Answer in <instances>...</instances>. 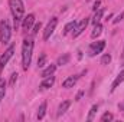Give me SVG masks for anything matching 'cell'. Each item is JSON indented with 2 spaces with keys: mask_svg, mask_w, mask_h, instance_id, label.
Listing matches in <instances>:
<instances>
[{
  "mask_svg": "<svg viewBox=\"0 0 124 122\" xmlns=\"http://www.w3.org/2000/svg\"><path fill=\"white\" fill-rule=\"evenodd\" d=\"M97 111H98V105H94L93 108H91V111H90V115H88V118H87V121H93L94 116H95V114H97Z\"/></svg>",
  "mask_w": 124,
  "mask_h": 122,
  "instance_id": "cell-20",
  "label": "cell"
},
{
  "mask_svg": "<svg viewBox=\"0 0 124 122\" xmlns=\"http://www.w3.org/2000/svg\"><path fill=\"white\" fill-rule=\"evenodd\" d=\"M55 69H56V65H49L43 72H42V78H48V76H51V75H54V72H55Z\"/></svg>",
  "mask_w": 124,
  "mask_h": 122,
  "instance_id": "cell-12",
  "label": "cell"
},
{
  "mask_svg": "<svg viewBox=\"0 0 124 122\" xmlns=\"http://www.w3.org/2000/svg\"><path fill=\"white\" fill-rule=\"evenodd\" d=\"M40 26H42V25H40V22H39V23H36V25H35V27H33V30H32V33H33V34H36L38 30L40 29Z\"/></svg>",
  "mask_w": 124,
  "mask_h": 122,
  "instance_id": "cell-25",
  "label": "cell"
},
{
  "mask_svg": "<svg viewBox=\"0 0 124 122\" xmlns=\"http://www.w3.org/2000/svg\"><path fill=\"white\" fill-rule=\"evenodd\" d=\"M114 119V116H113V114H110V112H105L102 116H101V122H107V121H113Z\"/></svg>",
  "mask_w": 124,
  "mask_h": 122,
  "instance_id": "cell-22",
  "label": "cell"
},
{
  "mask_svg": "<svg viewBox=\"0 0 124 122\" xmlns=\"http://www.w3.org/2000/svg\"><path fill=\"white\" fill-rule=\"evenodd\" d=\"M69 62V55L66 53V55H63V56H59V59H58V65L59 66H63V65H66Z\"/></svg>",
  "mask_w": 124,
  "mask_h": 122,
  "instance_id": "cell-19",
  "label": "cell"
},
{
  "mask_svg": "<svg viewBox=\"0 0 124 122\" xmlns=\"http://www.w3.org/2000/svg\"><path fill=\"white\" fill-rule=\"evenodd\" d=\"M69 105H71V102L69 101H63L61 105H59V108H58V116H61L62 114H65L66 112V109L69 108Z\"/></svg>",
  "mask_w": 124,
  "mask_h": 122,
  "instance_id": "cell-13",
  "label": "cell"
},
{
  "mask_svg": "<svg viewBox=\"0 0 124 122\" xmlns=\"http://www.w3.org/2000/svg\"><path fill=\"white\" fill-rule=\"evenodd\" d=\"M123 81H124V69L120 72V73H118V76H117V78H116V81L113 82V85H111V92L116 91V89L118 88V85H120Z\"/></svg>",
  "mask_w": 124,
  "mask_h": 122,
  "instance_id": "cell-10",
  "label": "cell"
},
{
  "mask_svg": "<svg viewBox=\"0 0 124 122\" xmlns=\"http://www.w3.org/2000/svg\"><path fill=\"white\" fill-rule=\"evenodd\" d=\"M32 50H33V40L32 39H25L23 46H22V61H23V69L28 70L32 59Z\"/></svg>",
  "mask_w": 124,
  "mask_h": 122,
  "instance_id": "cell-2",
  "label": "cell"
},
{
  "mask_svg": "<svg viewBox=\"0 0 124 122\" xmlns=\"http://www.w3.org/2000/svg\"><path fill=\"white\" fill-rule=\"evenodd\" d=\"M46 65V55L45 53H40L39 59H38V68H43Z\"/></svg>",
  "mask_w": 124,
  "mask_h": 122,
  "instance_id": "cell-18",
  "label": "cell"
},
{
  "mask_svg": "<svg viewBox=\"0 0 124 122\" xmlns=\"http://www.w3.org/2000/svg\"><path fill=\"white\" fill-rule=\"evenodd\" d=\"M35 22V14H28L25 19H23V30H31L32 25Z\"/></svg>",
  "mask_w": 124,
  "mask_h": 122,
  "instance_id": "cell-8",
  "label": "cell"
},
{
  "mask_svg": "<svg viewBox=\"0 0 124 122\" xmlns=\"http://www.w3.org/2000/svg\"><path fill=\"white\" fill-rule=\"evenodd\" d=\"M101 32H102V26H101L100 23H97V25L94 26V30H93V33H91V37H93V39L98 37V36L101 34Z\"/></svg>",
  "mask_w": 124,
  "mask_h": 122,
  "instance_id": "cell-15",
  "label": "cell"
},
{
  "mask_svg": "<svg viewBox=\"0 0 124 122\" xmlns=\"http://www.w3.org/2000/svg\"><path fill=\"white\" fill-rule=\"evenodd\" d=\"M75 26H77V23H75V22H71V23H68V25L65 26V29H63V34H68V33L72 30V29H75Z\"/></svg>",
  "mask_w": 124,
  "mask_h": 122,
  "instance_id": "cell-21",
  "label": "cell"
},
{
  "mask_svg": "<svg viewBox=\"0 0 124 122\" xmlns=\"http://www.w3.org/2000/svg\"><path fill=\"white\" fill-rule=\"evenodd\" d=\"M123 17H124V13H120V14H118V16H117V17H116V19H114L113 22H114V23H118V22H120V20H121Z\"/></svg>",
  "mask_w": 124,
  "mask_h": 122,
  "instance_id": "cell-26",
  "label": "cell"
},
{
  "mask_svg": "<svg viewBox=\"0 0 124 122\" xmlns=\"http://www.w3.org/2000/svg\"><path fill=\"white\" fill-rule=\"evenodd\" d=\"M123 56H124V52H123Z\"/></svg>",
  "mask_w": 124,
  "mask_h": 122,
  "instance_id": "cell-29",
  "label": "cell"
},
{
  "mask_svg": "<svg viewBox=\"0 0 124 122\" xmlns=\"http://www.w3.org/2000/svg\"><path fill=\"white\" fill-rule=\"evenodd\" d=\"M13 52H15V46L12 45V46H9V49L1 55V58H0V72L3 70V68L6 66V63L9 62V59L13 56Z\"/></svg>",
  "mask_w": 124,
  "mask_h": 122,
  "instance_id": "cell-5",
  "label": "cell"
},
{
  "mask_svg": "<svg viewBox=\"0 0 124 122\" xmlns=\"http://www.w3.org/2000/svg\"><path fill=\"white\" fill-rule=\"evenodd\" d=\"M9 4H10V10H12L13 19H15V27L17 29V27H19L20 20L23 19L25 6H23L22 0H9Z\"/></svg>",
  "mask_w": 124,
  "mask_h": 122,
  "instance_id": "cell-1",
  "label": "cell"
},
{
  "mask_svg": "<svg viewBox=\"0 0 124 122\" xmlns=\"http://www.w3.org/2000/svg\"><path fill=\"white\" fill-rule=\"evenodd\" d=\"M102 14H104V9H98V12L95 13V16H94V19H93V23H94V25L100 23V20H101Z\"/></svg>",
  "mask_w": 124,
  "mask_h": 122,
  "instance_id": "cell-16",
  "label": "cell"
},
{
  "mask_svg": "<svg viewBox=\"0 0 124 122\" xmlns=\"http://www.w3.org/2000/svg\"><path fill=\"white\" fill-rule=\"evenodd\" d=\"M104 47H105V42H104V40L95 42V43H93V45L90 46V49H88V55H90V56H95V55L101 53V52L104 50Z\"/></svg>",
  "mask_w": 124,
  "mask_h": 122,
  "instance_id": "cell-4",
  "label": "cell"
},
{
  "mask_svg": "<svg viewBox=\"0 0 124 122\" xmlns=\"http://www.w3.org/2000/svg\"><path fill=\"white\" fill-rule=\"evenodd\" d=\"M98 6H100V1H98V0H97V1H95V3H94V10H97V9H98Z\"/></svg>",
  "mask_w": 124,
  "mask_h": 122,
  "instance_id": "cell-27",
  "label": "cell"
},
{
  "mask_svg": "<svg viewBox=\"0 0 124 122\" xmlns=\"http://www.w3.org/2000/svg\"><path fill=\"white\" fill-rule=\"evenodd\" d=\"M88 22H90V20H88V19L85 17V19H82V20H81V22H79V23H78V25L75 26V29H74V37L79 36V34H81L82 32L85 30V27H87Z\"/></svg>",
  "mask_w": 124,
  "mask_h": 122,
  "instance_id": "cell-7",
  "label": "cell"
},
{
  "mask_svg": "<svg viewBox=\"0 0 124 122\" xmlns=\"http://www.w3.org/2000/svg\"><path fill=\"white\" fill-rule=\"evenodd\" d=\"M111 62V56L110 55H104L102 59H101V65H108Z\"/></svg>",
  "mask_w": 124,
  "mask_h": 122,
  "instance_id": "cell-23",
  "label": "cell"
},
{
  "mask_svg": "<svg viewBox=\"0 0 124 122\" xmlns=\"http://www.w3.org/2000/svg\"><path fill=\"white\" fill-rule=\"evenodd\" d=\"M10 34H12L10 26H9L7 20L4 19V20H1V22H0V40H1V43H3V45L9 43V40H10Z\"/></svg>",
  "mask_w": 124,
  "mask_h": 122,
  "instance_id": "cell-3",
  "label": "cell"
},
{
  "mask_svg": "<svg viewBox=\"0 0 124 122\" xmlns=\"http://www.w3.org/2000/svg\"><path fill=\"white\" fill-rule=\"evenodd\" d=\"M54 83H55V78H54V76L51 75V76H48V78H45V81H43V82L40 83V86H39V88H40L42 91H45V89H48V88H51V86H52Z\"/></svg>",
  "mask_w": 124,
  "mask_h": 122,
  "instance_id": "cell-9",
  "label": "cell"
},
{
  "mask_svg": "<svg viewBox=\"0 0 124 122\" xmlns=\"http://www.w3.org/2000/svg\"><path fill=\"white\" fill-rule=\"evenodd\" d=\"M16 79H17V73H13V75H12V78H10V86H13V85H15Z\"/></svg>",
  "mask_w": 124,
  "mask_h": 122,
  "instance_id": "cell-24",
  "label": "cell"
},
{
  "mask_svg": "<svg viewBox=\"0 0 124 122\" xmlns=\"http://www.w3.org/2000/svg\"><path fill=\"white\" fill-rule=\"evenodd\" d=\"M77 81H78V76H69V78H66V79L63 81L62 88H72V86L77 83Z\"/></svg>",
  "mask_w": 124,
  "mask_h": 122,
  "instance_id": "cell-11",
  "label": "cell"
},
{
  "mask_svg": "<svg viewBox=\"0 0 124 122\" xmlns=\"http://www.w3.org/2000/svg\"><path fill=\"white\" fill-rule=\"evenodd\" d=\"M81 96H82V92H79V93L77 95V101H78V99H81Z\"/></svg>",
  "mask_w": 124,
  "mask_h": 122,
  "instance_id": "cell-28",
  "label": "cell"
},
{
  "mask_svg": "<svg viewBox=\"0 0 124 122\" xmlns=\"http://www.w3.org/2000/svg\"><path fill=\"white\" fill-rule=\"evenodd\" d=\"M4 95H6V82L4 79H0V101L4 98Z\"/></svg>",
  "mask_w": 124,
  "mask_h": 122,
  "instance_id": "cell-17",
  "label": "cell"
},
{
  "mask_svg": "<svg viewBox=\"0 0 124 122\" xmlns=\"http://www.w3.org/2000/svg\"><path fill=\"white\" fill-rule=\"evenodd\" d=\"M56 25H58V19H56V17H52L51 22L48 23V26H46L45 32H43V39H45V40H48V39L51 37V34L54 33L55 27H56Z\"/></svg>",
  "mask_w": 124,
  "mask_h": 122,
  "instance_id": "cell-6",
  "label": "cell"
},
{
  "mask_svg": "<svg viewBox=\"0 0 124 122\" xmlns=\"http://www.w3.org/2000/svg\"><path fill=\"white\" fill-rule=\"evenodd\" d=\"M45 112H46V102H42V103H40V106H39V109H38V119H39V121H40V119H43Z\"/></svg>",
  "mask_w": 124,
  "mask_h": 122,
  "instance_id": "cell-14",
  "label": "cell"
}]
</instances>
